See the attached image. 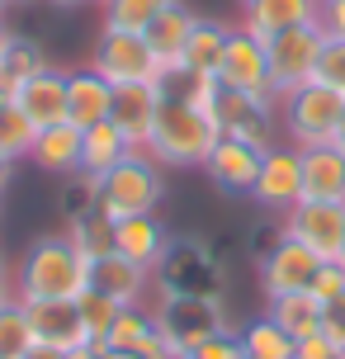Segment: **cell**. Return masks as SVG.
Masks as SVG:
<instances>
[{"instance_id": "cell-53", "label": "cell", "mask_w": 345, "mask_h": 359, "mask_svg": "<svg viewBox=\"0 0 345 359\" xmlns=\"http://www.w3.org/2000/svg\"><path fill=\"white\" fill-rule=\"evenodd\" d=\"M336 265H341V269H345V251H341V260H336Z\"/></svg>"}, {"instance_id": "cell-25", "label": "cell", "mask_w": 345, "mask_h": 359, "mask_svg": "<svg viewBox=\"0 0 345 359\" xmlns=\"http://www.w3.org/2000/svg\"><path fill=\"white\" fill-rule=\"evenodd\" d=\"M104 350H128V355H142V359H156L165 350L161 331H156V317L151 307H123L114 317L109 336H104Z\"/></svg>"}, {"instance_id": "cell-9", "label": "cell", "mask_w": 345, "mask_h": 359, "mask_svg": "<svg viewBox=\"0 0 345 359\" xmlns=\"http://www.w3.org/2000/svg\"><path fill=\"white\" fill-rule=\"evenodd\" d=\"M279 227H284V236L303 241L317 260H341V251H345V203L298 198Z\"/></svg>"}, {"instance_id": "cell-27", "label": "cell", "mask_w": 345, "mask_h": 359, "mask_svg": "<svg viewBox=\"0 0 345 359\" xmlns=\"http://www.w3.org/2000/svg\"><path fill=\"white\" fill-rule=\"evenodd\" d=\"M227 38H232V29L222 19H199L189 43H184V53H180V76H218Z\"/></svg>"}, {"instance_id": "cell-17", "label": "cell", "mask_w": 345, "mask_h": 359, "mask_svg": "<svg viewBox=\"0 0 345 359\" xmlns=\"http://www.w3.org/2000/svg\"><path fill=\"white\" fill-rule=\"evenodd\" d=\"M161 95H165V86H114L109 118L137 151H147V137L156 128V114H161Z\"/></svg>"}, {"instance_id": "cell-18", "label": "cell", "mask_w": 345, "mask_h": 359, "mask_svg": "<svg viewBox=\"0 0 345 359\" xmlns=\"http://www.w3.org/2000/svg\"><path fill=\"white\" fill-rule=\"evenodd\" d=\"M29 326H34L38 345H53V350H81L90 345V331L81 322V307L76 303H24Z\"/></svg>"}, {"instance_id": "cell-20", "label": "cell", "mask_w": 345, "mask_h": 359, "mask_svg": "<svg viewBox=\"0 0 345 359\" xmlns=\"http://www.w3.org/2000/svg\"><path fill=\"white\" fill-rule=\"evenodd\" d=\"M114 109V86L95 67H81V72H67V123H76L81 133L95 123H104Z\"/></svg>"}, {"instance_id": "cell-19", "label": "cell", "mask_w": 345, "mask_h": 359, "mask_svg": "<svg viewBox=\"0 0 345 359\" xmlns=\"http://www.w3.org/2000/svg\"><path fill=\"white\" fill-rule=\"evenodd\" d=\"M24 114H29V123L34 128H53V123H67V72H57V67H48V72L29 76L24 86L10 95Z\"/></svg>"}, {"instance_id": "cell-7", "label": "cell", "mask_w": 345, "mask_h": 359, "mask_svg": "<svg viewBox=\"0 0 345 359\" xmlns=\"http://www.w3.org/2000/svg\"><path fill=\"white\" fill-rule=\"evenodd\" d=\"M90 67L109 86H165V67L161 57L151 53V43L142 34H119V29H104L100 43L90 53Z\"/></svg>"}, {"instance_id": "cell-8", "label": "cell", "mask_w": 345, "mask_h": 359, "mask_svg": "<svg viewBox=\"0 0 345 359\" xmlns=\"http://www.w3.org/2000/svg\"><path fill=\"white\" fill-rule=\"evenodd\" d=\"M327 48V29L322 24H298L289 34H274L265 43V57H270V86L274 100H284L289 90L308 86L317 76V57Z\"/></svg>"}, {"instance_id": "cell-5", "label": "cell", "mask_w": 345, "mask_h": 359, "mask_svg": "<svg viewBox=\"0 0 345 359\" xmlns=\"http://www.w3.org/2000/svg\"><path fill=\"white\" fill-rule=\"evenodd\" d=\"M341 114H345V95H336V90L322 86V81H308V86L289 90V95L279 100V123L289 133V147H298V151L336 142Z\"/></svg>"}, {"instance_id": "cell-49", "label": "cell", "mask_w": 345, "mask_h": 359, "mask_svg": "<svg viewBox=\"0 0 345 359\" xmlns=\"http://www.w3.org/2000/svg\"><path fill=\"white\" fill-rule=\"evenodd\" d=\"M104 359H142V355H128V350H104Z\"/></svg>"}, {"instance_id": "cell-34", "label": "cell", "mask_w": 345, "mask_h": 359, "mask_svg": "<svg viewBox=\"0 0 345 359\" xmlns=\"http://www.w3.org/2000/svg\"><path fill=\"white\" fill-rule=\"evenodd\" d=\"M34 137H38V128L29 123V114L10 100V104L0 109V151L15 156V161H24V156L34 151Z\"/></svg>"}, {"instance_id": "cell-28", "label": "cell", "mask_w": 345, "mask_h": 359, "mask_svg": "<svg viewBox=\"0 0 345 359\" xmlns=\"http://www.w3.org/2000/svg\"><path fill=\"white\" fill-rule=\"evenodd\" d=\"M67 241H72L86 260H100V255L114 251V222L100 213L95 203H81V208H72V217H67Z\"/></svg>"}, {"instance_id": "cell-14", "label": "cell", "mask_w": 345, "mask_h": 359, "mask_svg": "<svg viewBox=\"0 0 345 359\" xmlns=\"http://www.w3.org/2000/svg\"><path fill=\"white\" fill-rule=\"evenodd\" d=\"M322 0H241V24L251 38L270 43L274 34H289L298 24H317Z\"/></svg>"}, {"instance_id": "cell-39", "label": "cell", "mask_w": 345, "mask_h": 359, "mask_svg": "<svg viewBox=\"0 0 345 359\" xmlns=\"http://www.w3.org/2000/svg\"><path fill=\"white\" fill-rule=\"evenodd\" d=\"M322 336H327V341L345 355V293L336 298V303L322 307Z\"/></svg>"}, {"instance_id": "cell-46", "label": "cell", "mask_w": 345, "mask_h": 359, "mask_svg": "<svg viewBox=\"0 0 345 359\" xmlns=\"http://www.w3.org/2000/svg\"><path fill=\"white\" fill-rule=\"evenodd\" d=\"M67 359H104L100 345H81V350H67Z\"/></svg>"}, {"instance_id": "cell-54", "label": "cell", "mask_w": 345, "mask_h": 359, "mask_svg": "<svg viewBox=\"0 0 345 359\" xmlns=\"http://www.w3.org/2000/svg\"><path fill=\"white\" fill-rule=\"evenodd\" d=\"M19 5H34V0H19Z\"/></svg>"}, {"instance_id": "cell-32", "label": "cell", "mask_w": 345, "mask_h": 359, "mask_svg": "<svg viewBox=\"0 0 345 359\" xmlns=\"http://www.w3.org/2000/svg\"><path fill=\"white\" fill-rule=\"evenodd\" d=\"M165 5H170V0H104V29H119V34H147Z\"/></svg>"}, {"instance_id": "cell-4", "label": "cell", "mask_w": 345, "mask_h": 359, "mask_svg": "<svg viewBox=\"0 0 345 359\" xmlns=\"http://www.w3.org/2000/svg\"><path fill=\"white\" fill-rule=\"evenodd\" d=\"M156 293H175V298H222L227 293V269L218 251L199 241V236H170L161 265L151 269Z\"/></svg>"}, {"instance_id": "cell-12", "label": "cell", "mask_w": 345, "mask_h": 359, "mask_svg": "<svg viewBox=\"0 0 345 359\" xmlns=\"http://www.w3.org/2000/svg\"><path fill=\"white\" fill-rule=\"evenodd\" d=\"M218 86L255 95V100H274L270 57H265V43H260V38H251L246 29H232L227 53H222V67H218ZM274 104H279V100H274Z\"/></svg>"}, {"instance_id": "cell-51", "label": "cell", "mask_w": 345, "mask_h": 359, "mask_svg": "<svg viewBox=\"0 0 345 359\" xmlns=\"http://www.w3.org/2000/svg\"><path fill=\"white\" fill-rule=\"evenodd\" d=\"M15 5H19V0H0V19L10 15V10H15Z\"/></svg>"}, {"instance_id": "cell-24", "label": "cell", "mask_w": 345, "mask_h": 359, "mask_svg": "<svg viewBox=\"0 0 345 359\" xmlns=\"http://www.w3.org/2000/svg\"><path fill=\"white\" fill-rule=\"evenodd\" d=\"M29 161L48 175H81V128L76 123H53L38 128Z\"/></svg>"}, {"instance_id": "cell-40", "label": "cell", "mask_w": 345, "mask_h": 359, "mask_svg": "<svg viewBox=\"0 0 345 359\" xmlns=\"http://www.w3.org/2000/svg\"><path fill=\"white\" fill-rule=\"evenodd\" d=\"M293 359H341V350H336L322 331H312V336H303V341L293 345Z\"/></svg>"}, {"instance_id": "cell-37", "label": "cell", "mask_w": 345, "mask_h": 359, "mask_svg": "<svg viewBox=\"0 0 345 359\" xmlns=\"http://www.w3.org/2000/svg\"><path fill=\"white\" fill-rule=\"evenodd\" d=\"M341 293H345V269L336 265V260H327V265L317 269V279H312V298L327 307V303H336Z\"/></svg>"}, {"instance_id": "cell-6", "label": "cell", "mask_w": 345, "mask_h": 359, "mask_svg": "<svg viewBox=\"0 0 345 359\" xmlns=\"http://www.w3.org/2000/svg\"><path fill=\"white\" fill-rule=\"evenodd\" d=\"M156 331L170 350H199L203 341H213L222 331H236L227 317V298H175V293H156Z\"/></svg>"}, {"instance_id": "cell-29", "label": "cell", "mask_w": 345, "mask_h": 359, "mask_svg": "<svg viewBox=\"0 0 345 359\" xmlns=\"http://www.w3.org/2000/svg\"><path fill=\"white\" fill-rule=\"evenodd\" d=\"M279 331H289L293 341H303L312 331H322V303L308 293H284V298H270V312H265Z\"/></svg>"}, {"instance_id": "cell-13", "label": "cell", "mask_w": 345, "mask_h": 359, "mask_svg": "<svg viewBox=\"0 0 345 359\" xmlns=\"http://www.w3.org/2000/svg\"><path fill=\"white\" fill-rule=\"evenodd\" d=\"M251 198L260 208H270V213H289L303 198V151L298 147H270L265 161H260Z\"/></svg>"}, {"instance_id": "cell-16", "label": "cell", "mask_w": 345, "mask_h": 359, "mask_svg": "<svg viewBox=\"0 0 345 359\" xmlns=\"http://www.w3.org/2000/svg\"><path fill=\"white\" fill-rule=\"evenodd\" d=\"M90 288L95 293H104L109 303L119 307H142V298L151 293V269L133 265V260H123L119 251L100 255V260H90Z\"/></svg>"}, {"instance_id": "cell-21", "label": "cell", "mask_w": 345, "mask_h": 359, "mask_svg": "<svg viewBox=\"0 0 345 359\" xmlns=\"http://www.w3.org/2000/svg\"><path fill=\"white\" fill-rule=\"evenodd\" d=\"M165 246H170V232L161 227V217L156 213H142V217H119L114 222V251L133 260V265L142 269H156L161 265Z\"/></svg>"}, {"instance_id": "cell-30", "label": "cell", "mask_w": 345, "mask_h": 359, "mask_svg": "<svg viewBox=\"0 0 345 359\" xmlns=\"http://www.w3.org/2000/svg\"><path fill=\"white\" fill-rule=\"evenodd\" d=\"M53 62H48V53H43V43L38 38H24V34H15V43H10V53H5V67H0V86L15 95L29 76H38V72H48Z\"/></svg>"}, {"instance_id": "cell-35", "label": "cell", "mask_w": 345, "mask_h": 359, "mask_svg": "<svg viewBox=\"0 0 345 359\" xmlns=\"http://www.w3.org/2000/svg\"><path fill=\"white\" fill-rule=\"evenodd\" d=\"M76 307H81V322H86V331H90V345L104 350V336H109L114 317H119L123 307L109 303V298H104V293H95V288H86V293L76 298Z\"/></svg>"}, {"instance_id": "cell-50", "label": "cell", "mask_w": 345, "mask_h": 359, "mask_svg": "<svg viewBox=\"0 0 345 359\" xmlns=\"http://www.w3.org/2000/svg\"><path fill=\"white\" fill-rule=\"evenodd\" d=\"M336 147L345 151V114H341V128H336Z\"/></svg>"}, {"instance_id": "cell-31", "label": "cell", "mask_w": 345, "mask_h": 359, "mask_svg": "<svg viewBox=\"0 0 345 359\" xmlns=\"http://www.w3.org/2000/svg\"><path fill=\"white\" fill-rule=\"evenodd\" d=\"M293 336L289 331H279L270 317H255L251 326H241V350L246 359H293Z\"/></svg>"}, {"instance_id": "cell-47", "label": "cell", "mask_w": 345, "mask_h": 359, "mask_svg": "<svg viewBox=\"0 0 345 359\" xmlns=\"http://www.w3.org/2000/svg\"><path fill=\"white\" fill-rule=\"evenodd\" d=\"M48 5H57V10H81V5H90V0H48Z\"/></svg>"}, {"instance_id": "cell-3", "label": "cell", "mask_w": 345, "mask_h": 359, "mask_svg": "<svg viewBox=\"0 0 345 359\" xmlns=\"http://www.w3.org/2000/svg\"><path fill=\"white\" fill-rule=\"evenodd\" d=\"M165 165H156L147 151H133L123 161L104 170L100 180H90V194H95V208L119 222V217H142V213H156L165 198Z\"/></svg>"}, {"instance_id": "cell-42", "label": "cell", "mask_w": 345, "mask_h": 359, "mask_svg": "<svg viewBox=\"0 0 345 359\" xmlns=\"http://www.w3.org/2000/svg\"><path fill=\"white\" fill-rule=\"evenodd\" d=\"M15 298H19V293H15V274L0 265V307H5V303H15Z\"/></svg>"}, {"instance_id": "cell-23", "label": "cell", "mask_w": 345, "mask_h": 359, "mask_svg": "<svg viewBox=\"0 0 345 359\" xmlns=\"http://www.w3.org/2000/svg\"><path fill=\"white\" fill-rule=\"evenodd\" d=\"M303 198L345 203V151L336 142L303 151Z\"/></svg>"}, {"instance_id": "cell-1", "label": "cell", "mask_w": 345, "mask_h": 359, "mask_svg": "<svg viewBox=\"0 0 345 359\" xmlns=\"http://www.w3.org/2000/svg\"><path fill=\"white\" fill-rule=\"evenodd\" d=\"M86 288H90V260L67 241V232L34 241L15 269L19 303H76Z\"/></svg>"}, {"instance_id": "cell-43", "label": "cell", "mask_w": 345, "mask_h": 359, "mask_svg": "<svg viewBox=\"0 0 345 359\" xmlns=\"http://www.w3.org/2000/svg\"><path fill=\"white\" fill-rule=\"evenodd\" d=\"M15 156H5V151H0V194H5V189H10V184H15Z\"/></svg>"}, {"instance_id": "cell-26", "label": "cell", "mask_w": 345, "mask_h": 359, "mask_svg": "<svg viewBox=\"0 0 345 359\" xmlns=\"http://www.w3.org/2000/svg\"><path fill=\"white\" fill-rule=\"evenodd\" d=\"M133 151H137V147L119 133V123L104 118V123H95V128L81 133V175L100 180L104 170H114V165L123 161V156H133Z\"/></svg>"}, {"instance_id": "cell-22", "label": "cell", "mask_w": 345, "mask_h": 359, "mask_svg": "<svg viewBox=\"0 0 345 359\" xmlns=\"http://www.w3.org/2000/svg\"><path fill=\"white\" fill-rule=\"evenodd\" d=\"M194 24H199V15L184 0H170L161 15H156V24L142 34L151 43V53L161 57L165 76H180V53H184V43H189V34H194Z\"/></svg>"}, {"instance_id": "cell-55", "label": "cell", "mask_w": 345, "mask_h": 359, "mask_svg": "<svg viewBox=\"0 0 345 359\" xmlns=\"http://www.w3.org/2000/svg\"><path fill=\"white\" fill-rule=\"evenodd\" d=\"M100 5H104V0H100Z\"/></svg>"}, {"instance_id": "cell-36", "label": "cell", "mask_w": 345, "mask_h": 359, "mask_svg": "<svg viewBox=\"0 0 345 359\" xmlns=\"http://www.w3.org/2000/svg\"><path fill=\"white\" fill-rule=\"evenodd\" d=\"M312 81H322L331 86L336 95H345V38H327V48L317 57V76Z\"/></svg>"}, {"instance_id": "cell-2", "label": "cell", "mask_w": 345, "mask_h": 359, "mask_svg": "<svg viewBox=\"0 0 345 359\" xmlns=\"http://www.w3.org/2000/svg\"><path fill=\"white\" fill-rule=\"evenodd\" d=\"M218 123L199 114L184 95L165 90L161 95V114H156V128L147 137V156L156 165H203L208 151L218 147Z\"/></svg>"}, {"instance_id": "cell-15", "label": "cell", "mask_w": 345, "mask_h": 359, "mask_svg": "<svg viewBox=\"0 0 345 359\" xmlns=\"http://www.w3.org/2000/svg\"><path fill=\"white\" fill-rule=\"evenodd\" d=\"M260 161H265V151L251 142H236V137H218V147L208 151V180L218 184L222 194H251L255 189V175H260Z\"/></svg>"}, {"instance_id": "cell-33", "label": "cell", "mask_w": 345, "mask_h": 359, "mask_svg": "<svg viewBox=\"0 0 345 359\" xmlns=\"http://www.w3.org/2000/svg\"><path fill=\"white\" fill-rule=\"evenodd\" d=\"M34 326H29V312H24V303H5L0 307V359H24L29 350H34Z\"/></svg>"}, {"instance_id": "cell-11", "label": "cell", "mask_w": 345, "mask_h": 359, "mask_svg": "<svg viewBox=\"0 0 345 359\" xmlns=\"http://www.w3.org/2000/svg\"><path fill=\"white\" fill-rule=\"evenodd\" d=\"M322 265H327V260H317V255H312L303 241H293V236H279L270 251L260 255V288H265V298L308 293Z\"/></svg>"}, {"instance_id": "cell-41", "label": "cell", "mask_w": 345, "mask_h": 359, "mask_svg": "<svg viewBox=\"0 0 345 359\" xmlns=\"http://www.w3.org/2000/svg\"><path fill=\"white\" fill-rule=\"evenodd\" d=\"M317 24L327 29V38H345V0H322Z\"/></svg>"}, {"instance_id": "cell-38", "label": "cell", "mask_w": 345, "mask_h": 359, "mask_svg": "<svg viewBox=\"0 0 345 359\" xmlns=\"http://www.w3.org/2000/svg\"><path fill=\"white\" fill-rule=\"evenodd\" d=\"M194 359H246L241 331H222V336H213V341H203L199 350H194Z\"/></svg>"}, {"instance_id": "cell-56", "label": "cell", "mask_w": 345, "mask_h": 359, "mask_svg": "<svg viewBox=\"0 0 345 359\" xmlns=\"http://www.w3.org/2000/svg\"><path fill=\"white\" fill-rule=\"evenodd\" d=\"M341 359H345V355H341Z\"/></svg>"}, {"instance_id": "cell-52", "label": "cell", "mask_w": 345, "mask_h": 359, "mask_svg": "<svg viewBox=\"0 0 345 359\" xmlns=\"http://www.w3.org/2000/svg\"><path fill=\"white\" fill-rule=\"evenodd\" d=\"M5 104H10V90H5V86H0V109H5Z\"/></svg>"}, {"instance_id": "cell-44", "label": "cell", "mask_w": 345, "mask_h": 359, "mask_svg": "<svg viewBox=\"0 0 345 359\" xmlns=\"http://www.w3.org/2000/svg\"><path fill=\"white\" fill-rule=\"evenodd\" d=\"M24 359H67V350H53V345H34Z\"/></svg>"}, {"instance_id": "cell-48", "label": "cell", "mask_w": 345, "mask_h": 359, "mask_svg": "<svg viewBox=\"0 0 345 359\" xmlns=\"http://www.w3.org/2000/svg\"><path fill=\"white\" fill-rule=\"evenodd\" d=\"M156 359H194V355H189V350H170V345H165V350H161Z\"/></svg>"}, {"instance_id": "cell-10", "label": "cell", "mask_w": 345, "mask_h": 359, "mask_svg": "<svg viewBox=\"0 0 345 359\" xmlns=\"http://www.w3.org/2000/svg\"><path fill=\"white\" fill-rule=\"evenodd\" d=\"M274 100H255V95H241V90L218 86V104H213V123H218L222 137H236V142H251L260 151L274 147Z\"/></svg>"}, {"instance_id": "cell-45", "label": "cell", "mask_w": 345, "mask_h": 359, "mask_svg": "<svg viewBox=\"0 0 345 359\" xmlns=\"http://www.w3.org/2000/svg\"><path fill=\"white\" fill-rule=\"evenodd\" d=\"M10 43H15V29L0 19V67H5V53H10Z\"/></svg>"}]
</instances>
